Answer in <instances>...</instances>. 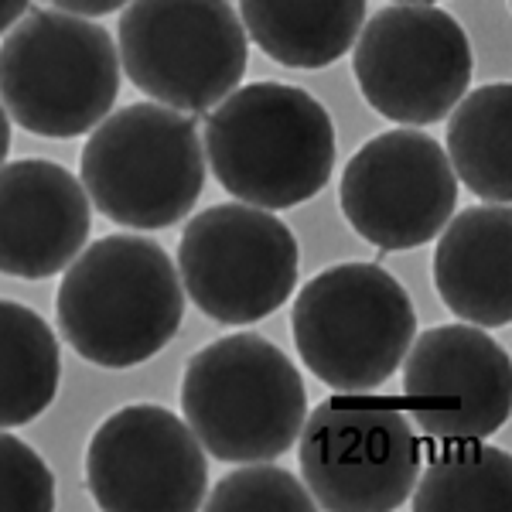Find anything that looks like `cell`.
<instances>
[{"label": "cell", "instance_id": "obj_17", "mask_svg": "<svg viewBox=\"0 0 512 512\" xmlns=\"http://www.w3.org/2000/svg\"><path fill=\"white\" fill-rule=\"evenodd\" d=\"M512 86L492 82L465 93L448 113V161L454 178L482 202L509 205L512 198Z\"/></svg>", "mask_w": 512, "mask_h": 512}, {"label": "cell", "instance_id": "obj_8", "mask_svg": "<svg viewBox=\"0 0 512 512\" xmlns=\"http://www.w3.org/2000/svg\"><path fill=\"white\" fill-rule=\"evenodd\" d=\"M117 52L140 93L192 117L233 93L250 62L246 28L229 0H130Z\"/></svg>", "mask_w": 512, "mask_h": 512}, {"label": "cell", "instance_id": "obj_21", "mask_svg": "<svg viewBox=\"0 0 512 512\" xmlns=\"http://www.w3.org/2000/svg\"><path fill=\"white\" fill-rule=\"evenodd\" d=\"M55 509V475L45 458L18 437L0 431V512Z\"/></svg>", "mask_w": 512, "mask_h": 512}, {"label": "cell", "instance_id": "obj_18", "mask_svg": "<svg viewBox=\"0 0 512 512\" xmlns=\"http://www.w3.org/2000/svg\"><path fill=\"white\" fill-rule=\"evenodd\" d=\"M62 352L38 311L0 301V431L31 424L59 393Z\"/></svg>", "mask_w": 512, "mask_h": 512}, {"label": "cell", "instance_id": "obj_16", "mask_svg": "<svg viewBox=\"0 0 512 512\" xmlns=\"http://www.w3.org/2000/svg\"><path fill=\"white\" fill-rule=\"evenodd\" d=\"M243 28L287 69H325L349 55L366 24V0H239Z\"/></svg>", "mask_w": 512, "mask_h": 512}, {"label": "cell", "instance_id": "obj_10", "mask_svg": "<svg viewBox=\"0 0 512 512\" xmlns=\"http://www.w3.org/2000/svg\"><path fill=\"white\" fill-rule=\"evenodd\" d=\"M472 41L434 4H393L359 31L352 72L366 103L403 127L448 120L472 82Z\"/></svg>", "mask_w": 512, "mask_h": 512}, {"label": "cell", "instance_id": "obj_5", "mask_svg": "<svg viewBox=\"0 0 512 512\" xmlns=\"http://www.w3.org/2000/svg\"><path fill=\"white\" fill-rule=\"evenodd\" d=\"M202 185L205 147L198 123L164 103L123 106L82 147V188L120 226H178L192 216Z\"/></svg>", "mask_w": 512, "mask_h": 512}, {"label": "cell", "instance_id": "obj_9", "mask_svg": "<svg viewBox=\"0 0 512 512\" xmlns=\"http://www.w3.org/2000/svg\"><path fill=\"white\" fill-rule=\"evenodd\" d=\"M301 250L274 212L246 202L212 205L188 219L178 277L202 315L253 325L291 301Z\"/></svg>", "mask_w": 512, "mask_h": 512}, {"label": "cell", "instance_id": "obj_6", "mask_svg": "<svg viewBox=\"0 0 512 512\" xmlns=\"http://www.w3.org/2000/svg\"><path fill=\"white\" fill-rule=\"evenodd\" d=\"M301 362L335 393H366L400 369L417 311L379 263H335L301 287L291 308Z\"/></svg>", "mask_w": 512, "mask_h": 512}, {"label": "cell", "instance_id": "obj_24", "mask_svg": "<svg viewBox=\"0 0 512 512\" xmlns=\"http://www.w3.org/2000/svg\"><path fill=\"white\" fill-rule=\"evenodd\" d=\"M7 151H11V120H7V110L0 103V164H4Z\"/></svg>", "mask_w": 512, "mask_h": 512}, {"label": "cell", "instance_id": "obj_1", "mask_svg": "<svg viewBox=\"0 0 512 512\" xmlns=\"http://www.w3.org/2000/svg\"><path fill=\"white\" fill-rule=\"evenodd\" d=\"M205 164L219 185L256 209H294L335 171V127L311 93L284 82L233 89L205 117Z\"/></svg>", "mask_w": 512, "mask_h": 512}, {"label": "cell", "instance_id": "obj_20", "mask_svg": "<svg viewBox=\"0 0 512 512\" xmlns=\"http://www.w3.org/2000/svg\"><path fill=\"white\" fill-rule=\"evenodd\" d=\"M212 512H311L318 509L308 485L287 468L253 461L246 468H236L205 495L202 502Z\"/></svg>", "mask_w": 512, "mask_h": 512}, {"label": "cell", "instance_id": "obj_22", "mask_svg": "<svg viewBox=\"0 0 512 512\" xmlns=\"http://www.w3.org/2000/svg\"><path fill=\"white\" fill-rule=\"evenodd\" d=\"M130 0H55V7L69 14H79V18H103V14H113L120 7H127Z\"/></svg>", "mask_w": 512, "mask_h": 512}, {"label": "cell", "instance_id": "obj_3", "mask_svg": "<svg viewBox=\"0 0 512 512\" xmlns=\"http://www.w3.org/2000/svg\"><path fill=\"white\" fill-rule=\"evenodd\" d=\"M181 410L205 451L229 465L277 461L297 444L308 390L297 366L263 335L209 342L185 366Z\"/></svg>", "mask_w": 512, "mask_h": 512}, {"label": "cell", "instance_id": "obj_15", "mask_svg": "<svg viewBox=\"0 0 512 512\" xmlns=\"http://www.w3.org/2000/svg\"><path fill=\"white\" fill-rule=\"evenodd\" d=\"M434 287L451 315L478 328H506L512 318V212L472 205L441 229Z\"/></svg>", "mask_w": 512, "mask_h": 512}, {"label": "cell", "instance_id": "obj_4", "mask_svg": "<svg viewBox=\"0 0 512 512\" xmlns=\"http://www.w3.org/2000/svg\"><path fill=\"white\" fill-rule=\"evenodd\" d=\"M117 96V41L89 18L31 11L0 41V103L28 134L82 137L110 117Z\"/></svg>", "mask_w": 512, "mask_h": 512}, {"label": "cell", "instance_id": "obj_12", "mask_svg": "<svg viewBox=\"0 0 512 512\" xmlns=\"http://www.w3.org/2000/svg\"><path fill=\"white\" fill-rule=\"evenodd\" d=\"M86 485L110 512H192L209 495V461L185 420L158 403H134L96 427Z\"/></svg>", "mask_w": 512, "mask_h": 512}, {"label": "cell", "instance_id": "obj_2", "mask_svg": "<svg viewBox=\"0 0 512 512\" xmlns=\"http://www.w3.org/2000/svg\"><path fill=\"white\" fill-rule=\"evenodd\" d=\"M59 328L86 362L130 369L158 355L185 318L181 277L154 239L103 236L69 263L59 297Z\"/></svg>", "mask_w": 512, "mask_h": 512}, {"label": "cell", "instance_id": "obj_23", "mask_svg": "<svg viewBox=\"0 0 512 512\" xmlns=\"http://www.w3.org/2000/svg\"><path fill=\"white\" fill-rule=\"evenodd\" d=\"M28 11V0H0V31H11Z\"/></svg>", "mask_w": 512, "mask_h": 512}, {"label": "cell", "instance_id": "obj_13", "mask_svg": "<svg viewBox=\"0 0 512 512\" xmlns=\"http://www.w3.org/2000/svg\"><path fill=\"white\" fill-rule=\"evenodd\" d=\"M400 366L410 420L431 441H482L509 420V355L478 325L427 328Z\"/></svg>", "mask_w": 512, "mask_h": 512}, {"label": "cell", "instance_id": "obj_19", "mask_svg": "<svg viewBox=\"0 0 512 512\" xmlns=\"http://www.w3.org/2000/svg\"><path fill=\"white\" fill-rule=\"evenodd\" d=\"M512 492V461L485 441H437L417 475L410 506L417 512H502Z\"/></svg>", "mask_w": 512, "mask_h": 512}, {"label": "cell", "instance_id": "obj_25", "mask_svg": "<svg viewBox=\"0 0 512 512\" xmlns=\"http://www.w3.org/2000/svg\"><path fill=\"white\" fill-rule=\"evenodd\" d=\"M400 4H434V0H400Z\"/></svg>", "mask_w": 512, "mask_h": 512}, {"label": "cell", "instance_id": "obj_7", "mask_svg": "<svg viewBox=\"0 0 512 512\" xmlns=\"http://www.w3.org/2000/svg\"><path fill=\"white\" fill-rule=\"evenodd\" d=\"M297 461L318 509L393 512L420 475V441L390 396H325L297 434Z\"/></svg>", "mask_w": 512, "mask_h": 512}, {"label": "cell", "instance_id": "obj_14", "mask_svg": "<svg viewBox=\"0 0 512 512\" xmlns=\"http://www.w3.org/2000/svg\"><path fill=\"white\" fill-rule=\"evenodd\" d=\"M93 229L89 195L62 164H0V274L45 280L69 267Z\"/></svg>", "mask_w": 512, "mask_h": 512}, {"label": "cell", "instance_id": "obj_11", "mask_svg": "<svg viewBox=\"0 0 512 512\" xmlns=\"http://www.w3.org/2000/svg\"><path fill=\"white\" fill-rule=\"evenodd\" d=\"M349 226L379 250H414L437 239L458 205V178L434 137L400 127L352 154L338 185Z\"/></svg>", "mask_w": 512, "mask_h": 512}]
</instances>
